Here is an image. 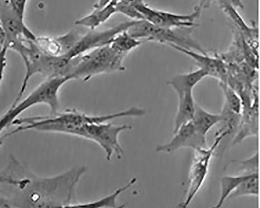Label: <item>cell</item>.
Listing matches in <instances>:
<instances>
[{"label": "cell", "mask_w": 260, "mask_h": 208, "mask_svg": "<svg viewBox=\"0 0 260 208\" xmlns=\"http://www.w3.org/2000/svg\"><path fill=\"white\" fill-rule=\"evenodd\" d=\"M220 87L224 96V103L233 112L241 114L242 102L239 95L226 82L220 81Z\"/></svg>", "instance_id": "cell-21"}, {"label": "cell", "mask_w": 260, "mask_h": 208, "mask_svg": "<svg viewBox=\"0 0 260 208\" xmlns=\"http://www.w3.org/2000/svg\"><path fill=\"white\" fill-rule=\"evenodd\" d=\"M250 175L238 176H225L221 180V194L217 203L214 208L221 207L229 196L236 190L239 185L247 179Z\"/></svg>", "instance_id": "cell-19"}, {"label": "cell", "mask_w": 260, "mask_h": 208, "mask_svg": "<svg viewBox=\"0 0 260 208\" xmlns=\"http://www.w3.org/2000/svg\"><path fill=\"white\" fill-rule=\"evenodd\" d=\"M127 55L117 53L110 45L101 47L73 58L72 80L86 81L96 76L124 71L123 60Z\"/></svg>", "instance_id": "cell-3"}, {"label": "cell", "mask_w": 260, "mask_h": 208, "mask_svg": "<svg viewBox=\"0 0 260 208\" xmlns=\"http://www.w3.org/2000/svg\"><path fill=\"white\" fill-rule=\"evenodd\" d=\"M86 172L76 166L54 176L40 177L25 166L10 185H0V207H67L74 203L77 186Z\"/></svg>", "instance_id": "cell-1"}, {"label": "cell", "mask_w": 260, "mask_h": 208, "mask_svg": "<svg viewBox=\"0 0 260 208\" xmlns=\"http://www.w3.org/2000/svg\"><path fill=\"white\" fill-rule=\"evenodd\" d=\"M133 0H119L116 5L117 13H120L134 20L144 19L132 4Z\"/></svg>", "instance_id": "cell-25"}, {"label": "cell", "mask_w": 260, "mask_h": 208, "mask_svg": "<svg viewBox=\"0 0 260 208\" xmlns=\"http://www.w3.org/2000/svg\"><path fill=\"white\" fill-rule=\"evenodd\" d=\"M130 22L120 23L115 27L101 31H91L82 35L77 44L66 55L72 59L95 49L110 45L113 39L119 33L126 30L134 23Z\"/></svg>", "instance_id": "cell-8"}, {"label": "cell", "mask_w": 260, "mask_h": 208, "mask_svg": "<svg viewBox=\"0 0 260 208\" xmlns=\"http://www.w3.org/2000/svg\"><path fill=\"white\" fill-rule=\"evenodd\" d=\"M142 43V41L133 38L125 30L118 33L113 39L110 45L117 53L127 55Z\"/></svg>", "instance_id": "cell-18"}, {"label": "cell", "mask_w": 260, "mask_h": 208, "mask_svg": "<svg viewBox=\"0 0 260 208\" xmlns=\"http://www.w3.org/2000/svg\"><path fill=\"white\" fill-rule=\"evenodd\" d=\"M9 1L16 13L21 17L24 18L28 0H9Z\"/></svg>", "instance_id": "cell-28"}, {"label": "cell", "mask_w": 260, "mask_h": 208, "mask_svg": "<svg viewBox=\"0 0 260 208\" xmlns=\"http://www.w3.org/2000/svg\"><path fill=\"white\" fill-rule=\"evenodd\" d=\"M6 33L3 26L1 24H0V46H1V47L5 46L6 44Z\"/></svg>", "instance_id": "cell-30"}, {"label": "cell", "mask_w": 260, "mask_h": 208, "mask_svg": "<svg viewBox=\"0 0 260 208\" xmlns=\"http://www.w3.org/2000/svg\"><path fill=\"white\" fill-rule=\"evenodd\" d=\"M225 136L224 134L216 135L211 147L194 151V158L189 173L188 187L184 200L180 203V207L188 206L201 190L208 174L209 165L213 154Z\"/></svg>", "instance_id": "cell-6"}, {"label": "cell", "mask_w": 260, "mask_h": 208, "mask_svg": "<svg viewBox=\"0 0 260 208\" xmlns=\"http://www.w3.org/2000/svg\"><path fill=\"white\" fill-rule=\"evenodd\" d=\"M178 108L175 119L173 134H174L183 125L192 121L194 112L195 102L192 91H187L178 96Z\"/></svg>", "instance_id": "cell-13"}, {"label": "cell", "mask_w": 260, "mask_h": 208, "mask_svg": "<svg viewBox=\"0 0 260 208\" xmlns=\"http://www.w3.org/2000/svg\"><path fill=\"white\" fill-rule=\"evenodd\" d=\"M221 120L220 114L210 113L196 103L195 112L191 122L194 129L199 133L206 136L210 130L215 125L220 123Z\"/></svg>", "instance_id": "cell-15"}, {"label": "cell", "mask_w": 260, "mask_h": 208, "mask_svg": "<svg viewBox=\"0 0 260 208\" xmlns=\"http://www.w3.org/2000/svg\"><path fill=\"white\" fill-rule=\"evenodd\" d=\"M118 2H113L100 9H94L91 14L76 20L75 24L90 30H95L117 13L116 5Z\"/></svg>", "instance_id": "cell-14"}, {"label": "cell", "mask_w": 260, "mask_h": 208, "mask_svg": "<svg viewBox=\"0 0 260 208\" xmlns=\"http://www.w3.org/2000/svg\"><path fill=\"white\" fill-rule=\"evenodd\" d=\"M224 13L233 21L238 28L246 34L251 36V28L244 22L242 17L238 12L237 10L230 6H226L221 8Z\"/></svg>", "instance_id": "cell-24"}, {"label": "cell", "mask_w": 260, "mask_h": 208, "mask_svg": "<svg viewBox=\"0 0 260 208\" xmlns=\"http://www.w3.org/2000/svg\"><path fill=\"white\" fill-rule=\"evenodd\" d=\"M214 2L217 3L220 8L226 6H232L237 10L244 8L242 0H214Z\"/></svg>", "instance_id": "cell-29"}, {"label": "cell", "mask_w": 260, "mask_h": 208, "mask_svg": "<svg viewBox=\"0 0 260 208\" xmlns=\"http://www.w3.org/2000/svg\"><path fill=\"white\" fill-rule=\"evenodd\" d=\"M242 167L243 172L242 175H251L254 173H258V157L256 152L251 157L244 160L238 162Z\"/></svg>", "instance_id": "cell-26"}, {"label": "cell", "mask_w": 260, "mask_h": 208, "mask_svg": "<svg viewBox=\"0 0 260 208\" xmlns=\"http://www.w3.org/2000/svg\"><path fill=\"white\" fill-rule=\"evenodd\" d=\"M168 143L158 145L157 153L170 154L182 148L192 149L194 151L208 148L206 136L194 129L191 121L181 126Z\"/></svg>", "instance_id": "cell-9"}, {"label": "cell", "mask_w": 260, "mask_h": 208, "mask_svg": "<svg viewBox=\"0 0 260 208\" xmlns=\"http://www.w3.org/2000/svg\"><path fill=\"white\" fill-rule=\"evenodd\" d=\"M208 76L207 73L201 68L192 72L178 74L172 77L167 82L177 94V95L190 91L193 89L203 79Z\"/></svg>", "instance_id": "cell-12"}, {"label": "cell", "mask_w": 260, "mask_h": 208, "mask_svg": "<svg viewBox=\"0 0 260 208\" xmlns=\"http://www.w3.org/2000/svg\"><path fill=\"white\" fill-rule=\"evenodd\" d=\"M140 114L139 109L135 107L102 115H89L75 109H68L63 112L48 116L24 118L22 130L76 136L78 131L85 125L108 122L120 118L138 117Z\"/></svg>", "instance_id": "cell-2"}, {"label": "cell", "mask_w": 260, "mask_h": 208, "mask_svg": "<svg viewBox=\"0 0 260 208\" xmlns=\"http://www.w3.org/2000/svg\"><path fill=\"white\" fill-rule=\"evenodd\" d=\"M8 138L6 134L0 137V148L4 143V142Z\"/></svg>", "instance_id": "cell-32"}, {"label": "cell", "mask_w": 260, "mask_h": 208, "mask_svg": "<svg viewBox=\"0 0 260 208\" xmlns=\"http://www.w3.org/2000/svg\"><path fill=\"white\" fill-rule=\"evenodd\" d=\"M168 46L189 56L199 68L205 71L208 76L219 79L220 81H224L226 68L223 61L220 59L210 56L207 53L195 52L175 45H170Z\"/></svg>", "instance_id": "cell-10"}, {"label": "cell", "mask_w": 260, "mask_h": 208, "mask_svg": "<svg viewBox=\"0 0 260 208\" xmlns=\"http://www.w3.org/2000/svg\"><path fill=\"white\" fill-rule=\"evenodd\" d=\"M0 24L6 33L5 47L8 49H11L21 39L33 41L36 39V36L25 25L24 18L16 13L9 0L0 3Z\"/></svg>", "instance_id": "cell-7"}, {"label": "cell", "mask_w": 260, "mask_h": 208, "mask_svg": "<svg viewBox=\"0 0 260 208\" xmlns=\"http://www.w3.org/2000/svg\"><path fill=\"white\" fill-rule=\"evenodd\" d=\"M70 80V78L67 77L46 79L25 99L20 101L14 107H11L0 117V133L11 126L13 122L21 114L35 106L45 104L50 108V114L58 113L59 90Z\"/></svg>", "instance_id": "cell-4"}, {"label": "cell", "mask_w": 260, "mask_h": 208, "mask_svg": "<svg viewBox=\"0 0 260 208\" xmlns=\"http://www.w3.org/2000/svg\"><path fill=\"white\" fill-rule=\"evenodd\" d=\"M137 181V178H133L125 185L119 187L113 193L108 196L91 202L74 203L71 204L70 207H122L124 205H119L117 203L118 197L123 192L132 188Z\"/></svg>", "instance_id": "cell-16"}, {"label": "cell", "mask_w": 260, "mask_h": 208, "mask_svg": "<svg viewBox=\"0 0 260 208\" xmlns=\"http://www.w3.org/2000/svg\"><path fill=\"white\" fill-rule=\"evenodd\" d=\"M213 2L214 0H200V5L198 6L202 10L207 9L211 7Z\"/></svg>", "instance_id": "cell-31"}, {"label": "cell", "mask_w": 260, "mask_h": 208, "mask_svg": "<svg viewBox=\"0 0 260 208\" xmlns=\"http://www.w3.org/2000/svg\"><path fill=\"white\" fill-rule=\"evenodd\" d=\"M8 50L7 47H1L0 49V93H1L5 71L7 65V55Z\"/></svg>", "instance_id": "cell-27"}, {"label": "cell", "mask_w": 260, "mask_h": 208, "mask_svg": "<svg viewBox=\"0 0 260 208\" xmlns=\"http://www.w3.org/2000/svg\"><path fill=\"white\" fill-rule=\"evenodd\" d=\"M82 35L73 30L56 38L61 49L62 55H67L77 44Z\"/></svg>", "instance_id": "cell-23"}, {"label": "cell", "mask_w": 260, "mask_h": 208, "mask_svg": "<svg viewBox=\"0 0 260 208\" xmlns=\"http://www.w3.org/2000/svg\"><path fill=\"white\" fill-rule=\"evenodd\" d=\"M258 195V174H252L242 182L229 196L228 199L244 196H257Z\"/></svg>", "instance_id": "cell-20"}, {"label": "cell", "mask_w": 260, "mask_h": 208, "mask_svg": "<svg viewBox=\"0 0 260 208\" xmlns=\"http://www.w3.org/2000/svg\"><path fill=\"white\" fill-rule=\"evenodd\" d=\"M34 42L39 49L46 54L52 56L62 55L60 46L56 38L37 37Z\"/></svg>", "instance_id": "cell-22"}, {"label": "cell", "mask_w": 260, "mask_h": 208, "mask_svg": "<svg viewBox=\"0 0 260 208\" xmlns=\"http://www.w3.org/2000/svg\"><path fill=\"white\" fill-rule=\"evenodd\" d=\"M258 114V99H255L251 107L242 113V120L233 141L234 145L240 144L248 137L257 135Z\"/></svg>", "instance_id": "cell-11"}, {"label": "cell", "mask_w": 260, "mask_h": 208, "mask_svg": "<svg viewBox=\"0 0 260 208\" xmlns=\"http://www.w3.org/2000/svg\"><path fill=\"white\" fill-rule=\"evenodd\" d=\"M133 128L128 124L116 125L108 122L93 123L82 127L76 136L98 144L104 151L107 161H111L114 155L121 159L124 152L119 141V135L124 131Z\"/></svg>", "instance_id": "cell-5"}, {"label": "cell", "mask_w": 260, "mask_h": 208, "mask_svg": "<svg viewBox=\"0 0 260 208\" xmlns=\"http://www.w3.org/2000/svg\"><path fill=\"white\" fill-rule=\"evenodd\" d=\"M220 115L222 117L220 123L223 126L215 133V135L224 134L227 136L236 133L242 120V114L233 112L224 102Z\"/></svg>", "instance_id": "cell-17"}]
</instances>
